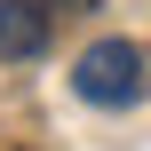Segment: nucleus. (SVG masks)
<instances>
[{
  "mask_svg": "<svg viewBox=\"0 0 151 151\" xmlns=\"http://www.w3.org/2000/svg\"><path fill=\"white\" fill-rule=\"evenodd\" d=\"M40 48H48V8H40V0H0V56L24 64V56H40Z\"/></svg>",
  "mask_w": 151,
  "mask_h": 151,
  "instance_id": "f03ea898",
  "label": "nucleus"
},
{
  "mask_svg": "<svg viewBox=\"0 0 151 151\" xmlns=\"http://www.w3.org/2000/svg\"><path fill=\"white\" fill-rule=\"evenodd\" d=\"M72 88L88 96V104H104V111H127L135 96H143V48H127V40H96L80 64H72Z\"/></svg>",
  "mask_w": 151,
  "mask_h": 151,
  "instance_id": "f257e3e1",
  "label": "nucleus"
}]
</instances>
